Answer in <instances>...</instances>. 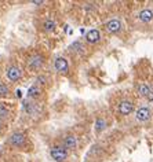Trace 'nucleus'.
<instances>
[{"label": "nucleus", "instance_id": "obj_1", "mask_svg": "<svg viewBox=\"0 0 153 162\" xmlns=\"http://www.w3.org/2000/svg\"><path fill=\"white\" fill-rule=\"evenodd\" d=\"M51 157H53L57 162H62L68 158V151H66L65 147L55 146L51 148Z\"/></svg>", "mask_w": 153, "mask_h": 162}, {"label": "nucleus", "instance_id": "obj_2", "mask_svg": "<svg viewBox=\"0 0 153 162\" xmlns=\"http://www.w3.org/2000/svg\"><path fill=\"white\" fill-rule=\"evenodd\" d=\"M150 117H152V111L149 107H139L135 113V118L139 122H146L150 120Z\"/></svg>", "mask_w": 153, "mask_h": 162}, {"label": "nucleus", "instance_id": "obj_3", "mask_svg": "<svg viewBox=\"0 0 153 162\" xmlns=\"http://www.w3.org/2000/svg\"><path fill=\"white\" fill-rule=\"evenodd\" d=\"M106 30L109 32V33H119V32L122 30V21L120 19H111V21H108L106 22Z\"/></svg>", "mask_w": 153, "mask_h": 162}, {"label": "nucleus", "instance_id": "obj_4", "mask_svg": "<svg viewBox=\"0 0 153 162\" xmlns=\"http://www.w3.org/2000/svg\"><path fill=\"white\" fill-rule=\"evenodd\" d=\"M132 110H134L132 102H130V100H123V102H120V105H119V113L122 115L131 114Z\"/></svg>", "mask_w": 153, "mask_h": 162}, {"label": "nucleus", "instance_id": "obj_5", "mask_svg": "<svg viewBox=\"0 0 153 162\" xmlns=\"http://www.w3.org/2000/svg\"><path fill=\"white\" fill-rule=\"evenodd\" d=\"M86 40L90 43V44H95V43H98L101 40V33L98 29H91V30L87 32V34H86Z\"/></svg>", "mask_w": 153, "mask_h": 162}, {"label": "nucleus", "instance_id": "obj_6", "mask_svg": "<svg viewBox=\"0 0 153 162\" xmlns=\"http://www.w3.org/2000/svg\"><path fill=\"white\" fill-rule=\"evenodd\" d=\"M54 66H55V70L59 72V73H66V72H68V68H69L68 62H66L65 58H57Z\"/></svg>", "mask_w": 153, "mask_h": 162}, {"label": "nucleus", "instance_id": "obj_7", "mask_svg": "<svg viewBox=\"0 0 153 162\" xmlns=\"http://www.w3.org/2000/svg\"><path fill=\"white\" fill-rule=\"evenodd\" d=\"M138 18H139V21L141 22L148 23V22H150L153 19V11L150 10V8H143L142 11H139Z\"/></svg>", "mask_w": 153, "mask_h": 162}, {"label": "nucleus", "instance_id": "obj_8", "mask_svg": "<svg viewBox=\"0 0 153 162\" xmlns=\"http://www.w3.org/2000/svg\"><path fill=\"white\" fill-rule=\"evenodd\" d=\"M7 77H8V80H11V81H17V80L21 77V69L17 68V66L8 68V70H7Z\"/></svg>", "mask_w": 153, "mask_h": 162}, {"label": "nucleus", "instance_id": "obj_9", "mask_svg": "<svg viewBox=\"0 0 153 162\" xmlns=\"http://www.w3.org/2000/svg\"><path fill=\"white\" fill-rule=\"evenodd\" d=\"M24 141H25V136L22 135V133H14V135H11L10 139H8V143L13 144V146H15V147L24 144Z\"/></svg>", "mask_w": 153, "mask_h": 162}, {"label": "nucleus", "instance_id": "obj_10", "mask_svg": "<svg viewBox=\"0 0 153 162\" xmlns=\"http://www.w3.org/2000/svg\"><path fill=\"white\" fill-rule=\"evenodd\" d=\"M42 63H43V58L39 57V55H36V57H32L31 59H29L28 68L32 69V70H37V69L42 66Z\"/></svg>", "mask_w": 153, "mask_h": 162}, {"label": "nucleus", "instance_id": "obj_11", "mask_svg": "<svg viewBox=\"0 0 153 162\" xmlns=\"http://www.w3.org/2000/svg\"><path fill=\"white\" fill-rule=\"evenodd\" d=\"M63 146H65V148H74V147L77 146V139H76V136L74 135L66 136L65 140H63Z\"/></svg>", "mask_w": 153, "mask_h": 162}, {"label": "nucleus", "instance_id": "obj_12", "mask_svg": "<svg viewBox=\"0 0 153 162\" xmlns=\"http://www.w3.org/2000/svg\"><path fill=\"white\" fill-rule=\"evenodd\" d=\"M150 94H152V89H150V87H149L148 84H141L138 87V95L139 96L148 98V96H150Z\"/></svg>", "mask_w": 153, "mask_h": 162}, {"label": "nucleus", "instance_id": "obj_13", "mask_svg": "<svg viewBox=\"0 0 153 162\" xmlns=\"http://www.w3.org/2000/svg\"><path fill=\"white\" fill-rule=\"evenodd\" d=\"M70 51H73V52H77V54H84V45L81 44L80 41H74L72 45H70Z\"/></svg>", "mask_w": 153, "mask_h": 162}, {"label": "nucleus", "instance_id": "obj_14", "mask_svg": "<svg viewBox=\"0 0 153 162\" xmlns=\"http://www.w3.org/2000/svg\"><path fill=\"white\" fill-rule=\"evenodd\" d=\"M40 95V88L37 87V85H32L31 88L28 89V96H31V98H37Z\"/></svg>", "mask_w": 153, "mask_h": 162}, {"label": "nucleus", "instance_id": "obj_15", "mask_svg": "<svg viewBox=\"0 0 153 162\" xmlns=\"http://www.w3.org/2000/svg\"><path fill=\"white\" fill-rule=\"evenodd\" d=\"M105 128H106V121L104 118H98V120L95 121V131L97 132L104 131Z\"/></svg>", "mask_w": 153, "mask_h": 162}, {"label": "nucleus", "instance_id": "obj_16", "mask_svg": "<svg viewBox=\"0 0 153 162\" xmlns=\"http://www.w3.org/2000/svg\"><path fill=\"white\" fill-rule=\"evenodd\" d=\"M44 29L47 32H53L55 29V22L53 19H47V21L44 22Z\"/></svg>", "mask_w": 153, "mask_h": 162}, {"label": "nucleus", "instance_id": "obj_17", "mask_svg": "<svg viewBox=\"0 0 153 162\" xmlns=\"http://www.w3.org/2000/svg\"><path fill=\"white\" fill-rule=\"evenodd\" d=\"M6 117H8V110L6 106L0 105V118H6Z\"/></svg>", "mask_w": 153, "mask_h": 162}, {"label": "nucleus", "instance_id": "obj_18", "mask_svg": "<svg viewBox=\"0 0 153 162\" xmlns=\"http://www.w3.org/2000/svg\"><path fill=\"white\" fill-rule=\"evenodd\" d=\"M8 94V87L4 84H0V96H7Z\"/></svg>", "mask_w": 153, "mask_h": 162}, {"label": "nucleus", "instance_id": "obj_19", "mask_svg": "<svg viewBox=\"0 0 153 162\" xmlns=\"http://www.w3.org/2000/svg\"><path fill=\"white\" fill-rule=\"evenodd\" d=\"M24 107H25V111H26V113H29V114L33 113V105H32V103L25 102V103H24Z\"/></svg>", "mask_w": 153, "mask_h": 162}, {"label": "nucleus", "instance_id": "obj_20", "mask_svg": "<svg viewBox=\"0 0 153 162\" xmlns=\"http://www.w3.org/2000/svg\"><path fill=\"white\" fill-rule=\"evenodd\" d=\"M21 89H17V91H15V96H17V98H21Z\"/></svg>", "mask_w": 153, "mask_h": 162}, {"label": "nucleus", "instance_id": "obj_21", "mask_svg": "<svg viewBox=\"0 0 153 162\" xmlns=\"http://www.w3.org/2000/svg\"><path fill=\"white\" fill-rule=\"evenodd\" d=\"M37 83L44 84V77H37Z\"/></svg>", "mask_w": 153, "mask_h": 162}, {"label": "nucleus", "instance_id": "obj_22", "mask_svg": "<svg viewBox=\"0 0 153 162\" xmlns=\"http://www.w3.org/2000/svg\"><path fill=\"white\" fill-rule=\"evenodd\" d=\"M32 3H33V4H36V6H40V4H43V1H42V0H40V1H37V0H33Z\"/></svg>", "mask_w": 153, "mask_h": 162}]
</instances>
